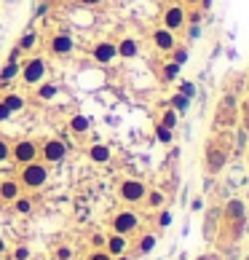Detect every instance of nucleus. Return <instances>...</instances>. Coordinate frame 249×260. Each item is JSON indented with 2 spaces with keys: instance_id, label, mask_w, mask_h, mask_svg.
<instances>
[{
  "instance_id": "nucleus-11",
  "label": "nucleus",
  "mask_w": 249,
  "mask_h": 260,
  "mask_svg": "<svg viewBox=\"0 0 249 260\" xmlns=\"http://www.w3.org/2000/svg\"><path fill=\"white\" fill-rule=\"evenodd\" d=\"M153 43H156L158 51H172V48L177 46V41H174V32L166 30V27H161V30L153 32Z\"/></svg>"
},
{
  "instance_id": "nucleus-29",
  "label": "nucleus",
  "mask_w": 249,
  "mask_h": 260,
  "mask_svg": "<svg viewBox=\"0 0 249 260\" xmlns=\"http://www.w3.org/2000/svg\"><path fill=\"white\" fill-rule=\"evenodd\" d=\"M70 258H72L70 247H59V250H56V260H70Z\"/></svg>"
},
{
  "instance_id": "nucleus-15",
  "label": "nucleus",
  "mask_w": 249,
  "mask_h": 260,
  "mask_svg": "<svg viewBox=\"0 0 249 260\" xmlns=\"http://www.w3.org/2000/svg\"><path fill=\"white\" fill-rule=\"evenodd\" d=\"M110 148H107V145H102V142H97V145H91V148H89V158H91L94 164H107L110 161Z\"/></svg>"
},
{
  "instance_id": "nucleus-27",
  "label": "nucleus",
  "mask_w": 249,
  "mask_h": 260,
  "mask_svg": "<svg viewBox=\"0 0 249 260\" xmlns=\"http://www.w3.org/2000/svg\"><path fill=\"white\" fill-rule=\"evenodd\" d=\"M172 51H174V62H177V65H182V62L188 59V51H185V48H177V46H174Z\"/></svg>"
},
{
  "instance_id": "nucleus-35",
  "label": "nucleus",
  "mask_w": 249,
  "mask_h": 260,
  "mask_svg": "<svg viewBox=\"0 0 249 260\" xmlns=\"http://www.w3.org/2000/svg\"><path fill=\"white\" fill-rule=\"evenodd\" d=\"M169 223H172V214H169V212H161V225H169Z\"/></svg>"
},
{
  "instance_id": "nucleus-36",
  "label": "nucleus",
  "mask_w": 249,
  "mask_h": 260,
  "mask_svg": "<svg viewBox=\"0 0 249 260\" xmlns=\"http://www.w3.org/2000/svg\"><path fill=\"white\" fill-rule=\"evenodd\" d=\"M81 5H99V3H105V0H78Z\"/></svg>"
},
{
  "instance_id": "nucleus-20",
  "label": "nucleus",
  "mask_w": 249,
  "mask_h": 260,
  "mask_svg": "<svg viewBox=\"0 0 249 260\" xmlns=\"http://www.w3.org/2000/svg\"><path fill=\"white\" fill-rule=\"evenodd\" d=\"M35 43H38L35 32H24V35H22V41L16 43V48H19V51H32V48H35Z\"/></svg>"
},
{
  "instance_id": "nucleus-2",
  "label": "nucleus",
  "mask_w": 249,
  "mask_h": 260,
  "mask_svg": "<svg viewBox=\"0 0 249 260\" xmlns=\"http://www.w3.org/2000/svg\"><path fill=\"white\" fill-rule=\"evenodd\" d=\"M67 153H70V150H67V145L62 142V140H56V137H48L46 142H41L38 145V158H41L43 164H62L67 158Z\"/></svg>"
},
{
  "instance_id": "nucleus-38",
  "label": "nucleus",
  "mask_w": 249,
  "mask_h": 260,
  "mask_svg": "<svg viewBox=\"0 0 249 260\" xmlns=\"http://www.w3.org/2000/svg\"><path fill=\"white\" fill-rule=\"evenodd\" d=\"M3 252H5V241L0 239V255H3Z\"/></svg>"
},
{
  "instance_id": "nucleus-10",
  "label": "nucleus",
  "mask_w": 249,
  "mask_h": 260,
  "mask_svg": "<svg viewBox=\"0 0 249 260\" xmlns=\"http://www.w3.org/2000/svg\"><path fill=\"white\" fill-rule=\"evenodd\" d=\"M105 250L110 252L113 258H118V255H123V252L129 250V239L123 234H110L105 239Z\"/></svg>"
},
{
  "instance_id": "nucleus-16",
  "label": "nucleus",
  "mask_w": 249,
  "mask_h": 260,
  "mask_svg": "<svg viewBox=\"0 0 249 260\" xmlns=\"http://www.w3.org/2000/svg\"><path fill=\"white\" fill-rule=\"evenodd\" d=\"M3 102L11 110V116H14V113H19V110H24V97H22V94H16V92H8L3 97Z\"/></svg>"
},
{
  "instance_id": "nucleus-7",
  "label": "nucleus",
  "mask_w": 249,
  "mask_h": 260,
  "mask_svg": "<svg viewBox=\"0 0 249 260\" xmlns=\"http://www.w3.org/2000/svg\"><path fill=\"white\" fill-rule=\"evenodd\" d=\"M115 56H118V48H115V43H113V41L94 43V48H91V59L94 62H99V65H110Z\"/></svg>"
},
{
  "instance_id": "nucleus-14",
  "label": "nucleus",
  "mask_w": 249,
  "mask_h": 260,
  "mask_svg": "<svg viewBox=\"0 0 249 260\" xmlns=\"http://www.w3.org/2000/svg\"><path fill=\"white\" fill-rule=\"evenodd\" d=\"M19 70H22V62H16V59L8 56V62L0 67V83H11L16 75H19Z\"/></svg>"
},
{
  "instance_id": "nucleus-21",
  "label": "nucleus",
  "mask_w": 249,
  "mask_h": 260,
  "mask_svg": "<svg viewBox=\"0 0 249 260\" xmlns=\"http://www.w3.org/2000/svg\"><path fill=\"white\" fill-rule=\"evenodd\" d=\"M153 247H156V236H153V234H145L142 239H139V247H137V250L142 252V255H148Z\"/></svg>"
},
{
  "instance_id": "nucleus-13",
  "label": "nucleus",
  "mask_w": 249,
  "mask_h": 260,
  "mask_svg": "<svg viewBox=\"0 0 249 260\" xmlns=\"http://www.w3.org/2000/svg\"><path fill=\"white\" fill-rule=\"evenodd\" d=\"M19 196H22L19 180H3V183H0V199L3 201H14V199H19Z\"/></svg>"
},
{
  "instance_id": "nucleus-1",
  "label": "nucleus",
  "mask_w": 249,
  "mask_h": 260,
  "mask_svg": "<svg viewBox=\"0 0 249 260\" xmlns=\"http://www.w3.org/2000/svg\"><path fill=\"white\" fill-rule=\"evenodd\" d=\"M48 183V164H43L41 158L38 161H30L19 169V185L27 190H38Z\"/></svg>"
},
{
  "instance_id": "nucleus-26",
  "label": "nucleus",
  "mask_w": 249,
  "mask_h": 260,
  "mask_svg": "<svg viewBox=\"0 0 249 260\" xmlns=\"http://www.w3.org/2000/svg\"><path fill=\"white\" fill-rule=\"evenodd\" d=\"M148 204H150V207H161V204H163V193H158V190L148 193Z\"/></svg>"
},
{
  "instance_id": "nucleus-9",
  "label": "nucleus",
  "mask_w": 249,
  "mask_h": 260,
  "mask_svg": "<svg viewBox=\"0 0 249 260\" xmlns=\"http://www.w3.org/2000/svg\"><path fill=\"white\" fill-rule=\"evenodd\" d=\"M185 24V11L180 8V5H172V8H166L163 11V27L166 30H180V27Z\"/></svg>"
},
{
  "instance_id": "nucleus-3",
  "label": "nucleus",
  "mask_w": 249,
  "mask_h": 260,
  "mask_svg": "<svg viewBox=\"0 0 249 260\" xmlns=\"http://www.w3.org/2000/svg\"><path fill=\"white\" fill-rule=\"evenodd\" d=\"M46 59H41V56H30L27 62H22V81L27 83V86H38V83H43V78H46Z\"/></svg>"
},
{
  "instance_id": "nucleus-28",
  "label": "nucleus",
  "mask_w": 249,
  "mask_h": 260,
  "mask_svg": "<svg viewBox=\"0 0 249 260\" xmlns=\"http://www.w3.org/2000/svg\"><path fill=\"white\" fill-rule=\"evenodd\" d=\"M172 105L177 107V110H185V107H188V97H182V94H177V97L172 99Z\"/></svg>"
},
{
  "instance_id": "nucleus-18",
  "label": "nucleus",
  "mask_w": 249,
  "mask_h": 260,
  "mask_svg": "<svg viewBox=\"0 0 249 260\" xmlns=\"http://www.w3.org/2000/svg\"><path fill=\"white\" fill-rule=\"evenodd\" d=\"M89 126H91V123H89L86 116H72L70 118V132H75V134H86Z\"/></svg>"
},
{
  "instance_id": "nucleus-12",
  "label": "nucleus",
  "mask_w": 249,
  "mask_h": 260,
  "mask_svg": "<svg viewBox=\"0 0 249 260\" xmlns=\"http://www.w3.org/2000/svg\"><path fill=\"white\" fill-rule=\"evenodd\" d=\"M115 48H118V56H121V59H134V56L139 54V43L134 41V38H123V41H118Z\"/></svg>"
},
{
  "instance_id": "nucleus-6",
  "label": "nucleus",
  "mask_w": 249,
  "mask_h": 260,
  "mask_svg": "<svg viewBox=\"0 0 249 260\" xmlns=\"http://www.w3.org/2000/svg\"><path fill=\"white\" fill-rule=\"evenodd\" d=\"M118 196H121L126 204H139V201L148 196V188H145V183H139V180H123L121 188H118Z\"/></svg>"
},
{
  "instance_id": "nucleus-4",
  "label": "nucleus",
  "mask_w": 249,
  "mask_h": 260,
  "mask_svg": "<svg viewBox=\"0 0 249 260\" xmlns=\"http://www.w3.org/2000/svg\"><path fill=\"white\" fill-rule=\"evenodd\" d=\"M110 225H113V234L129 236V234H134V231L139 228V214L132 212V209H123V212L113 214V223Z\"/></svg>"
},
{
  "instance_id": "nucleus-5",
  "label": "nucleus",
  "mask_w": 249,
  "mask_h": 260,
  "mask_svg": "<svg viewBox=\"0 0 249 260\" xmlns=\"http://www.w3.org/2000/svg\"><path fill=\"white\" fill-rule=\"evenodd\" d=\"M11 158H14L19 166H24V164L30 161H38V142H32V140H19V142L11 145Z\"/></svg>"
},
{
  "instance_id": "nucleus-31",
  "label": "nucleus",
  "mask_w": 249,
  "mask_h": 260,
  "mask_svg": "<svg viewBox=\"0 0 249 260\" xmlns=\"http://www.w3.org/2000/svg\"><path fill=\"white\" fill-rule=\"evenodd\" d=\"M180 92H182V97H193V94H196V86H193V83H182V86H180Z\"/></svg>"
},
{
  "instance_id": "nucleus-34",
  "label": "nucleus",
  "mask_w": 249,
  "mask_h": 260,
  "mask_svg": "<svg viewBox=\"0 0 249 260\" xmlns=\"http://www.w3.org/2000/svg\"><path fill=\"white\" fill-rule=\"evenodd\" d=\"M105 239H107V236H102V234H94V236H91V244L99 250V247H105Z\"/></svg>"
},
{
  "instance_id": "nucleus-19",
  "label": "nucleus",
  "mask_w": 249,
  "mask_h": 260,
  "mask_svg": "<svg viewBox=\"0 0 249 260\" xmlns=\"http://www.w3.org/2000/svg\"><path fill=\"white\" fill-rule=\"evenodd\" d=\"M11 204H14L16 214H30L32 212V199L30 196H19V199H14Z\"/></svg>"
},
{
  "instance_id": "nucleus-32",
  "label": "nucleus",
  "mask_w": 249,
  "mask_h": 260,
  "mask_svg": "<svg viewBox=\"0 0 249 260\" xmlns=\"http://www.w3.org/2000/svg\"><path fill=\"white\" fill-rule=\"evenodd\" d=\"M177 72H180V65H177V62H172V65H166V70H163V75H166V78H174V75H177Z\"/></svg>"
},
{
  "instance_id": "nucleus-25",
  "label": "nucleus",
  "mask_w": 249,
  "mask_h": 260,
  "mask_svg": "<svg viewBox=\"0 0 249 260\" xmlns=\"http://www.w3.org/2000/svg\"><path fill=\"white\" fill-rule=\"evenodd\" d=\"M11 158V145L5 140H0V164H5Z\"/></svg>"
},
{
  "instance_id": "nucleus-17",
  "label": "nucleus",
  "mask_w": 249,
  "mask_h": 260,
  "mask_svg": "<svg viewBox=\"0 0 249 260\" xmlns=\"http://www.w3.org/2000/svg\"><path fill=\"white\" fill-rule=\"evenodd\" d=\"M38 99H43V102H48V99H54L56 94H59V89L54 86V83H38Z\"/></svg>"
},
{
  "instance_id": "nucleus-39",
  "label": "nucleus",
  "mask_w": 249,
  "mask_h": 260,
  "mask_svg": "<svg viewBox=\"0 0 249 260\" xmlns=\"http://www.w3.org/2000/svg\"><path fill=\"white\" fill-rule=\"evenodd\" d=\"M188 3H199V0H188Z\"/></svg>"
},
{
  "instance_id": "nucleus-37",
  "label": "nucleus",
  "mask_w": 249,
  "mask_h": 260,
  "mask_svg": "<svg viewBox=\"0 0 249 260\" xmlns=\"http://www.w3.org/2000/svg\"><path fill=\"white\" fill-rule=\"evenodd\" d=\"M113 260H132V258H129L126 252H123V255H118V258H113Z\"/></svg>"
},
{
  "instance_id": "nucleus-30",
  "label": "nucleus",
  "mask_w": 249,
  "mask_h": 260,
  "mask_svg": "<svg viewBox=\"0 0 249 260\" xmlns=\"http://www.w3.org/2000/svg\"><path fill=\"white\" fill-rule=\"evenodd\" d=\"M30 258V250H27V247H16L14 250V260H27Z\"/></svg>"
},
{
  "instance_id": "nucleus-33",
  "label": "nucleus",
  "mask_w": 249,
  "mask_h": 260,
  "mask_svg": "<svg viewBox=\"0 0 249 260\" xmlns=\"http://www.w3.org/2000/svg\"><path fill=\"white\" fill-rule=\"evenodd\" d=\"M8 118H11V110L5 107V102H3V99H0V123H5Z\"/></svg>"
},
{
  "instance_id": "nucleus-24",
  "label": "nucleus",
  "mask_w": 249,
  "mask_h": 260,
  "mask_svg": "<svg viewBox=\"0 0 249 260\" xmlns=\"http://www.w3.org/2000/svg\"><path fill=\"white\" fill-rule=\"evenodd\" d=\"M161 123H163V126H169V129H174V123H177V113L166 110V113H163V118H161Z\"/></svg>"
},
{
  "instance_id": "nucleus-23",
  "label": "nucleus",
  "mask_w": 249,
  "mask_h": 260,
  "mask_svg": "<svg viewBox=\"0 0 249 260\" xmlns=\"http://www.w3.org/2000/svg\"><path fill=\"white\" fill-rule=\"evenodd\" d=\"M156 137L161 140V142H172V129H169V126H163V123H161V126L156 129Z\"/></svg>"
},
{
  "instance_id": "nucleus-8",
  "label": "nucleus",
  "mask_w": 249,
  "mask_h": 260,
  "mask_svg": "<svg viewBox=\"0 0 249 260\" xmlns=\"http://www.w3.org/2000/svg\"><path fill=\"white\" fill-rule=\"evenodd\" d=\"M48 48H51V54H56V56H67L75 48V41H72L67 32H56V35L48 38Z\"/></svg>"
},
{
  "instance_id": "nucleus-22",
  "label": "nucleus",
  "mask_w": 249,
  "mask_h": 260,
  "mask_svg": "<svg viewBox=\"0 0 249 260\" xmlns=\"http://www.w3.org/2000/svg\"><path fill=\"white\" fill-rule=\"evenodd\" d=\"M86 260H113V255L105 250V247H99V250H91V252H89Z\"/></svg>"
}]
</instances>
